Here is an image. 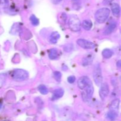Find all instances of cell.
<instances>
[{
  "label": "cell",
  "instance_id": "obj_1",
  "mask_svg": "<svg viewBox=\"0 0 121 121\" xmlns=\"http://www.w3.org/2000/svg\"><path fill=\"white\" fill-rule=\"evenodd\" d=\"M109 14L110 10L109 8H102L96 12L95 17L97 22L99 23H103L106 21V20L109 16Z\"/></svg>",
  "mask_w": 121,
  "mask_h": 121
},
{
  "label": "cell",
  "instance_id": "obj_2",
  "mask_svg": "<svg viewBox=\"0 0 121 121\" xmlns=\"http://www.w3.org/2000/svg\"><path fill=\"white\" fill-rule=\"evenodd\" d=\"M28 72L26 70L22 69H16L14 70L12 74V77L13 79L18 81H22L27 80L28 78Z\"/></svg>",
  "mask_w": 121,
  "mask_h": 121
},
{
  "label": "cell",
  "instance_id": "obj_3",
  "mask_svg": "<svg viewBox=\"0 0 121 121\" xmlns=\"http://www.w3.org/2000/svg\"><path fill=\"white\" fill-rule=\"evenodd\" d=\"M93 77L94 81L97 85H101L103 81L102 74L101 68H100L99 64H97L95 66L94 70H93Z\"/></svg>",
  "mask_w": 121,
  "mask_h": 121
},
{
  "label": "cell",
  "instance_id": "obj_4",
  "mask_svg": "<svg viewBox=\"0 0 121 121\" xmlns=\"http://www.w3.org/2000/svg\"><path fill=\"white\" fill-rule=\"evenodd\" d=\"M69 28L72 31L74 32H78L80 30L81 28V23L78 17L75 15L72 16L70 18L69 21Z\"/></svg>",
  "mask_w": 121,
  "mask_h": 121
},
{
  "label": "cell",
  "instance_id": "obj_5",
  "mask_svg": "<svg viewBox=\"0 0 121 121\" xmlns=\"http://www.w3.org/2000/svg\"><path fill=\"white\" fill-rule=\"evenodd\" d=\"M78 87L81 90H86L88 87L93 85L91 79L86 76H83L79 78L78 81Z\"/></svg>",
  "mask_w": 121,
  "mask_h": 121
},
{
  "label": "cell",
  "instance_id": "obj_6",
  "mask_svg": "<svg viewBox=\"0 0 121 121\" xmlns=\"http://www.w3.org/2000/svg\"><path fill=\"white\" fill-rule=\"evenodd\" d=\"M76 42L79 46L86 49H92L96 47L95 44L85 39H79L77 40Z\"/></svg>",
  "mask_w": 121,
  "mask_h": 121
},
{
  "label": "cell",
  "instance_id": "obj_7",
  "mask_svg": "<svg viewBox=\"0 0 121 121\" xmlns=\"http://www.w3.org/2000/svg\"><path fill=\"white\" fill-rule=\"evenodd\" d=\"M109 88L107 83H102L100 90H99V95L100 98L102 100L105 99L109 94Z\"/></svg>",
  "mask_w": 121,
  "mask_h": 121
},
{
  "label": "cell",
  "instance_id": "obj_8",
  "mask_svg": "<svg viewBox=\"0 0 121 121\" xmlns=\"http://www.w3.org/2000/svg\"><path fill=\"white\" fill-rule=\"evenodd\" d=\"M64 90L62 88H57L53 91V96H52V100H56L59 98H61L64 94Z\"/></svg>",
  "mask_w": 121,
  "mask_h": 121
},
{
  "label": "cell",
  "instance_id": "obj_9",
  "mask_svg": "<svg viewBox=\"0 0 121 121\" xmlns=\"http://www.w3.org/2000/svg\"><path fill=\"white\" fill-rule=\"evenodd\" d=\"M111 9H112V13L113 15L115 17H118L119 16L121 13V8L119 7V5L117 3H113L111 5Z\"/></svg>",
  "mask_w": 121,
  "mask_h": 121
},
{
  "label": "cell",
  "instance_id": "obj_10",
  "mask_svg": "<svg viewBox=\"0 0 121 121\" xmlns=\"http://www.w3.org/2000/svg\"><path fill=\"white\" fill-rule=\"evenodd\" d=\"M116 27H117V23L115 22H112L110 24H109V26H108L106 28V29L104 31V34H111V33L114 31V30L115 29Z\"/></svg>",
  "mask_w": 121,
  "mask_h": 121
},
{
  "label": "cell",
  "instance_id": "obj_11",
  "mask_svg": "<svg viewBox=\"0 0 121 121\" xmlns=\"http://www.w3.org/2000/svg\"><path fill=\"white\" fill-rule=\"evenodd\" d=\"M60 37V34L57 32H54L51 34L50 36V42L52 43H56Z\"/></svg>",
  "mask_w": 121,
  "mask_h": 121
},
{
  "label": "cell",
  "instance_id": "obj_12",
  "mask_svg": "<svg viewBox=\"0 0 121 121\" xmlns=\"http://www.w3.org/2000/svg\"><path fill=\"white\" fill-rule=\"evenodd\" d=\"M59 55V51L56 48L51 49L48 52V56H49L50 59H55L58 58Z\"/></svg>",
  "mask_w": 121,
  "mask_h": 121
},
{
  "label": "cell",
  "instance_id": "obj_13",
  "mask_svg": "<svg viewBox=\"0 0 121 121\" xmlns=\"http://www.w3.org/2000/svg\"><path fill=\"white\" fill-rule=\"evenodd\" d=\"M94 56L93 55H87V56L84 58L82 60V64L83 66H87L91 65L92 63Z\"/></svg>",
  "mask_w": 121,
  "mask_h": 121
},
{
  "label": "cell",
  "instance_id": "obj_14",
  "mask_svg": "<svg viewBox=\"0 0 121 121\" xmlns=\"http://www.w3.org/2000/svg\"><path fill=\"white\" fill-rule=\"evenodd\" d=\"M118 116V113L116 110H111L107 113V117L111 121H114Z\"/></svg>",
  "mask_w": 121,
  "mask_h": 121
},
{
  "label": "cell",
  "instance_id": "obj_15",
  "mask_svg": "<svg viewBox=\"0 0 121 121\" xmlns=\"http://www.w3.org/2000/svg\"><path fill=\"white\" fill-rule=\"evenodd\" d=\"M82 26L86 30H90L92 27V22L90 20H85L83 21Z\"/></svg>",
  "mask_w": 121,
  "mask_h": 121
},
{
  "label": "cell",
  "instance_id": "obj_16",
  "mask_svg": "<svg viewBox=\"0 0 121 121\" xmlns=\"http://www.w3.org/2000/svg\"><path fill=\"white\" fill-rule=\"evenodd\" d=\"M119 103H120V100H119V99H118V98H117V99L112 101L111 105H110V108L111 109V110H118V107H119Z\"/></svg>",
  "mask_w": 121,
  "mask_h": 121
},
{
  "label": "cell",
  "instance_id": "obj_17",
  "mask_svg": "<svg viewBox=\"0 0 121 121\" xmlns=\"http://www.w3.org/2000/svg\"><path fill=\"white\" fill-rule=\"evenodd\" d=\"M113 52L109 49H105L102 51V56L106 59H109L113 55Z\"/></svg>",
  "mask_w": 121,
  "mask_h": 121
},
{
  "label": "cell",
  "instance_id": "obj_18",
  "mask_svg": "<svg viewBox=\"0 0 121 121\" xmlns=\"http://www.w3.org/2000/svg\"><path fill=\"white\" fill-rule=\"evenodd\" d=\"M38 90L42 94H47L48 93V90L47 87L44 84H41L38 87Z\"/></svg>",
  "mask_w": 121,
  "mask_h": 121
},
{
  "label": "cell",
  "instance_id": "obj_19",
  "mask_svg": "<svg viewBox=\"0 0 121 121\" xmlns=\"http://www.w3.org/2000/svg\"><path fill=\"white\" fill-rule=\"evenodd\" d=\"M30 21L33 26H36L39 25V19H38L34 15H32L30 17Z\"/></svg>",
  "mask_w": 121,
  "mask_h": 121
},
{
  "label": "cell",
  "instance_id": "obj_20",
  "mask_svg": "<svg viewBox=\"0 0 121 121\" xmlns=\"http://www.w3.org/2000/svg\"><path fill=\"white\" fill-rule=\"evenodd\" d=\"M54 77L56 79V81H60L61 80V74L59 71H55V72H54Z\"/></svg>",
  "mask_w": 121,
  "mask_h": 121
},
{
  "label": "cell",
  "instance_id": "obj_21",
  "mask_svg": "<svg viewBox=\"0 0 121 121\" xmlns=\"http://www.w3.org/2000/svg\"><path fill=\"white\" fill-rule=\"evenodd\" d=\"M73 49V45L72 44H68V45H65V47H64V50L66 52H71Z\"/></svg>",
  "mask_w": 121,
  "mask_h": 121
},
{
  "label": "cell",
  "instance_id": "obj_22",
  "mask_svg": "<svg viewBox=\"0 0 121 121\" xmlns=\"http://www.w3.org/2000/svg\"><path fill=\"white\" fill-rule=\"evenodd\" d=\"M75 80H76V78L73 75L70 76V77H69L68 78H67V81H68L69 83H70V84H73V83H74Z\"/></svg>",
  "mask_w": 121,
  "mask_h": 121
},
{
  "label": "cell",
  "instance_id": "obj_23",
  "mask_svg": "<svg viewBox=\"0 0 121 121\" xmlns=\"http://www.w3.org/2000/svg\"><path fill=\"white\" fill-rule=\"evenodd\" d=\"M113 0H104V4L105 5H108V4H111V2L113 1Z\"/></svg>",
  "mask_w": 121,
  "mask_h": 121
},
{
  "label": "cell",
  "instance_id": "obj_24",
  "mask_svg": "<svg viewBox=\"0 0 121 121\" xmlns=\"http://www.w3.org/2000/svg\"><path fill=\"white\" fill-rule=\"evenodd\" d=\"M52 2H53V3L56 4H58V3H59V2H61L62 0H52Z\"/></svg>",
  "mask_w": 121,
  "mask_h": 121
},
{
  "label": "cell",
  "instance_id": "obj_25",
  "mask_svg": "<svg viewBox=\"0 0 121 121\" xmlns=\"http://www.w3.org/2000/svg\"><path fill=\"white\" fill-rule=\"evenodd\" d=\"M117 66H118V67L121 68V60H118V61L117 62Z\"/></svg>",
  "mask_w": 121,
  "mask_h": 121
},
{
  "label": "cell",
  "instance_id": "obj_26",
  "mask_svg": "<svg viewBox=\"0 0 121 121\" xmlns=\"http://www.w3.org/2000/svg\"><path fill=\"white\" fill-rule=\"evenodd\" d=\"M72 1H73V2H74V3H76V2H79V1H80V0H72Z\"/></svg>",
  "mask_w": 121,
  "mask_h": 121
},
{
  "label": "cell",
  "instance_id": "obj_27",
  "mask_svg": "<svg viewBox=\"0 0 121 121\" xmlns=\"http://www.w3.org/2000/svg\"><path fill=\"white\" fill-rule=\"evenodd\" d=\"M1 107H2V102H0V109L1 108Z\"/></svg>",
  "mask_w": 121,
  "mask_h": 121
}]
</instances>
